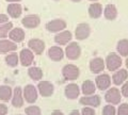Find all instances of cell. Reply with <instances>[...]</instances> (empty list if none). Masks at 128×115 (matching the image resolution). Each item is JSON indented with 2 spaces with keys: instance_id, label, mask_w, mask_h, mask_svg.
I'll return each mask as SVG.
<instances>
[{
  "instance_id": "8",
  "label": "cell",
  "mask_w": 128,
  "mask_h": 115,
  "mask_svg": "<svg viewBox=\"0 0 128 115\" xmlns=\"http://www.w3.org/2000/svg\"><path fill=\"white\" fill-rule=\"evenodd\" d=\"M79 104L86 107H92V108H97L102 104V98L98 95H94V96H84L79 99Z\"/></svg>"
},
{
  "instance_id": "37",
  "label": "cell",
  "mask_w": 128,
  "mask_h": 115,
  "mask_svg": "<svg viewBox=\"0 0 128 115\" xmlns=\"http://www.w3.org/2000/svg\"><path fill=\"white\" fill-rule=\"evenodd\" d=\"M8 20H9V17L6 14H0V25L8 22Z\"/></svg>"
},
{
  "instance_id": "31",
  "label": "cell",
  "mask_w": 128,
  "mask_h": 115,
  "mask_svg": "<svg viewBox=\"0 0 128 115\" xmlns=\"http://www.w3.org/2000/svg\"><path fill=\"white\" fill-rule=\"evenodd\" d=\"M25 113L26 115H42V111L36 106H30L26 108Z\"/></svg>"
},
{
  "instance_id": "42",
  "label": "cell",
  "mask_w": 128,
  "mask_h": 115,
  "mask_svg": "<svg viewBox=\"0 0 128 115\" xmlns=\"http://www.w3.org/2000/svg\"><path fill=\"white\" fill-rule=\"evenodd\" d=\"M73 2H79V1H81V0H72Z\"/></svg>"
},
{
  "instance_id": "43",
  "label": "cell",
  "mask_w": 128,
  "mask_h": 115,
  "mask_svg": "<svg viewBox=\"0 0 128 115\" xmlns=\"http://www.w3.org/2000/svg\"><path fill=\"white\" fill-rule=\"evenodd\" d=\"M90 1H97V0H90Z\"/></svg>"
},
{
  "instance_id": "19",
  "label": "cell",
  "mask_w": 128,
  "mask_h": 115,
  "mask_svg": "<svg viewBox=\"0 0 128 115\" xmlns=\"http://www.w3.org/2000/svg\"><path fill=\"white\" fill-rule=\"evenodd\" d=\"M48 57L54 62H59V61H61L64 57V51L62 50V48H60V47L54 46L48 50Z\"/></svg>"
},
{
  "instance_id": "32",
  "label": "cell",
  "mask_w": 128,
  "mask_h": 115,
  "mask_svg": "<svg viewBox=\"0 0 128 115\" xmlns=\"http://www.w3.org/2000/svg\"><path fill=\"white\" fill-rule=\"evenodd\" d=\"M102 115H116V109L113 105H107L102 109Z\"/></svg>"
},
{
  "instance_id": "24",
  "label": "cell",
  "mask_w": 128,
  "mask_h": 115,
  "mask_svg": "<svg viewBox=\"0 0 128 115\" xmlns=\"http://www.w3.org/2000/svg\"><path fill=\"white\" fill-rule=\"evenodd\" d=\"M13 91L9 85H1L0 86V100L1 101H9L12 98Z\"/></svg>"
},
{
  "instance_id": "2",
  "label": "cell",
  "mask_w": 128,
  "mask_h": 115,
  "mask_svg": "<svg viewBox=\"0 0 128 115\" xmlns=\"http://www.w3.org/2000/svg\"><path fill=\"white\" fill-rule=\"evenodd\" d=\"M22 95H24V99L28 104H34L38 97L36 88L32 84H28L22 89Z\"/></svg>"
},
{
  "instance_id": "22",
  "label": "cell",
  "mask_w": 128,
  "mask_h": 115,
  "mask_svg": "<svg viewBox=\"0 0 128 115\" xmlns=\"http://www.w3.org/2000/svg\"><path fill=\"white\" fill-rule=\"evenodd\" d=\"M8 13L11 17L18 18L22 13V7L19 3H11L8 6Z\"/></svg>"
},
{
  "instance_id": "14",
  "label": "cell",
  "mask_w": 128,
  "mask_h": 115,
  "mask_svg": "<svg viewBox=\"0 0 128 115\" xmlns=\"http://www.w3.org/2000/svg\"><path fill=\"white\" fill-rule=\"evenodd\" d=\"M34 60V54L30 49H22L19 54V61L22 66H30Z\"/></svg>"
},
{
  "instance_id": "16",
  "label": "cell",
  "mask_w": 128,
  "mask_h": 115,
  "mask_svg": "<svg viewBox=\"0 0 128 115\" xmlns=\"http://www.w3.org/2000/svg\"><path fill=\"white\" fill-rule=\"evenodd\" d=\"M105 69V61L102 58H94L90 62V70L93 74H99Z\"/></svg>"
},
{
  "instance_id": "6",
  "label": "cell",
  "mask_w": 128,
  "mask_h": 115,
  "mask_svg": "<svg viewBox=\"0 0 128 115\" xmlns=\"http://www.w3.org/2000/svg\"><path fill=\"white\" fill-rule=\"evenodd\" d=\"M38 91L43 97H50L54 92V86L49 81H41L38 84Z\"/></svg>"
},
{
  "instance_id": "40",
  "label": "cell",
  "mask_w": 128,
  "mask_h": 115,
  "mask_svg": "<svg viewBox=\"0 0 128 115\" xmlns=\"http://www.w3.org/2000/svg\"><path fill=\"white\" fill-rule=\"evenodd\" d=\"M6 1H9V2H18V1H20V0H6Z\"/></svg>"
},
{
  "instance_id": "36",
  "label": "cell",
  "mask_w": 128,
  "mask_h": 115,
  "mask_svg": "<svg viewBox=\"0 0 128 115\" xmlns=\"http://www.w3.org/2000/svg\"><path fill=\"white\" fill-rule=\"evenodd\" d=\"M8 112H9L8 107L3 104H0V115H6Z\"/></svg>"
},
{
  "instance_id": "23",
  "label": "cell",
  "mask_w": 128,
  "mask_h": 115,
  "mask_svg": "<svg viewBox=\"0 0 128 115\" xmlns=\"http://www.w3.org/2000/svg\"><path fill=\"white\" fill-rule=\"evenodd\" d=\"M81 91L84 96H90V95H93L96 91V85L94 84L93 81L91 80H86L82 83L81 86Z\"/></svg>"
},
{
  "instance_id": "11",
  "label": "cell",
  "mask_w": 128,
  "mask_h": 115,
  "mask_svg": "<svg viewBox=\"0 0 128 115\" xmlns=\"http://www.w3.org/2000/svg\"><path fill=\"white\" fill-rule=\"evenodd\" d=\"M28 46H29L30 50L32 52H34L35 54H42L44 49H45V43H44L42 39L40 38H32L28 43Z\"/></svg>"
},
{
  "instance_id": "25",
  "label": "cell",
  "mask_w": 128,
  "mask_h": 115,
  "mask_svg": "<svg viewBox=\"0 0 128 115\" xmlns=\"http://www.w3.org/2000/svg\"><path fill=\"white\" fill-rule=\"evenodd\" d=\"M102 13V6L99 3H93L89 7V15L92 18H99Z\"/></svg>"
},
{
  "instance_id": "10",
  "label": "cell",
  "mask_w": 128,
  "mask_h": 115,
  "mask_svg": "<svg viewBox=\"0 0 128 115\" xmlns=\"http://www.w3.org/2000/svg\"><path fill=\"white\" fill-rule=\"evenodd\" d=\"M91 33V28L88 23H79L75 30V35L76 38L79 41H83L90 36Z\"/></svg>"
},
{
  "instance_id": "30",
  "label": "cell",
  "mask_w": 128,
  "mask_h": 115,
  "mask_svg": "<svg viewBox=\"0 0 128 115\" xmlns=\"http://www.w3.org/2000/svg\"><path fill=\"white\" fill-rule=\"evenodd\" d=\"M13 28V23L12 22H6V23H2L0 25V38H6L8 37L10 31L12 30Z\"/></svg>"
},
{
  "instance_id": "17",
  "label": "cell",
  "mask_w": 128,
  "mask_h": 115,
  "mask_svg": "<svg viewBox=\"0 0 128 115\" xmlns=\"http://www.w3.org/2000/svg\"><path fill=\"white\" fill-rule=\"evenodd\" d=\"M128 78V71L126 69H120L115 71L114 75L112 76V82L115 85H121L127 80Z\"/></svg>"
},
{
  "instance_id": "5",
  "label": "cell",
  "mask_w": 128,
  "mask_h": 115,
  "mask_svg": "<svg viewBox=\"0 0 128 115\" xmlns=\"http://www.w3.org/2000/svg\"><path fill=\"white\" fill-rule=\"evenodd\" d=\"M11 102H12V106L14 108H22L25 104V99H24V95H22V89L20 86H17L15 88L13 91V95H12V98H11Z\"/></svg>"
},
{
  "instance_id": "20",
  "label": "cell",
  "mask_w": 128,
  "mask_h": 115,
  "mask_svg": "<svg viewBox=\"0 0 128 115\" xmlns=\"http://www.w3.org/2000/svg\"><path fill=\"white\" fill-rule=\"evenodd\" d=\"M9 37L15 43H20L25 39V32L20 28H14L10 31Z\"/></svg>"
},
{
  "instance_id": "38",
  "label": "cell",
  "mask_w": 128,
  "mask_h": 115,
  "mask_svg": "<svg viewBox=\"0 0 128 115\" xmlns=\"http://www.w3.org/2000/svg\"><path fill=\"white\" fill-rule=\"evenodd\" d=\"M51 115H64L63 112H61L60 110H54L52 113H51Z\"/></svg>"
},
{
  "instance_id": "34",
  "label": "cell",
  "mask_w": 128,
  "mask_h": 115,
  "mask_svg": "<svg viewBox=\"0 0 128 115\" xmlns=\"http://www.w3.org/2000/svg\"><path fill=\"white\" fill-rule=\"evenodd\" d=\"M81 115H96V114L92 107H84L81 110Z\"/></svg>"
},
{
  "instance_id": "33",
  "label": "cell",
  "mask_w": 128,
  "mask_h": 115,
  "mask_svg": "<svg viewBox=\"0 0 128 115\" xmlns=\"http://www.w3.org/2000/svg\"><path fill=\"white\" fill-rule=\"evenodd\" d=\"M116 115H128V104H123L120 106Z\"/></svg>"
},
{
  "instance_id": "18",
  "label": "cell",
  "mask_w": 128,
  "mask_h": 115,
  "mask_svg": "<svg viewBox=\"0 0 128 115\" xmlns=\"http://www.w3.org/2000/svg\"><path fill=\"white\" fill-rule=\"evenodd\" d=\"M17 49V45L12 41L8 39H0V53H8Z\"/></svg>"
},
{
  "instance_id": "39",
  "label": "cell",
  "mask_w": 128,
  "mask_h": 115,
  "mask_svg": "<svg viewBox=\"0 0 128 115\" xmlns=\"http://www.w3.org/2000/svg\"><path fill=\"white\" fill-rule=\"evenodd\" d=\"M70 115H80V113H79L78 110H74V111H72V112L70 113Z\"/></svg>"
},
{
  "instance_id": "41",
  "label": "cell",
  "mask_w": 128,
  "mask_h": 115,
  "mask_svg": "<svg viewBox=\"0 0 128 115\" xmlns=\"http://www.w3.org/2000/svg\"><path fill=\"white\" fill-rule=\"evenodd\" d=\"M125 64H126V67L128 68V58H127V60H126V63H125Z\"/></svg>"
},
{
  "instance_id": "4",
  "label": "cell",
  "mask_w": 128,
  "mask_h": 115,
  "mask_svg": "<svg viewBox=\"0 0 128 115\" xmlns=\"http://www.w3.org/2000/svg\"><path fill=\"white\" fill-rule=\"evenodd\" d=\"M105 100L110 105H118L122 100V94L116 88H111L105 94Z\"/></svg>"
},
{
  "instance_id": "7",
  "label": "cell",
  "mask_w": 128,
  "mask_h": 115,
  "mask_svg": "<svg viewBox=\"0 0 128 115\" xmlns=\"http://www.w3.org/2000/svg\"><path fill=\"white\" fill-rule=\"evenodd\" d=\"M95 85L96 88L100 91H106L110 88L111 85V78L109 75L107 74H102L98 75L95 79Z\"/></svg>"
},
{
  "instance_id": "15",
  "label": "cell",
  "mask_w": 128,
  "mask_h": 115,
  "mask_svg": "<svg viewBox=\"0 0 128 115\" xmlns=\"http://www.w3.org/2000/svg\"><path fill=\"white\" fill-rule=\"evenodd\" d=\"M40 22H41V19L38 15H28V16L24 17L22 20V23L26 28H29V29H33V28H36Z\"/></svg>"
},
{
  "instance_id": "1",
  "label": "cell",
  "mask_w": 128,
  "mask_h": 115,
  "mask_svg": "<svg viewBox=\"0 0 128 115\" xmlns=\"http://www.w3.org/2000/svg\"><path fill=\"white\" fill-rule=\"evenodd\" d=\"M62 75L65 80H70L74 81L76 79L79 78L80 70L76 65L73 64H67L62 68Z\"/></svg>"
},
{
  "instance_id": "13",
  "label": "cell",
  "mask_w": 128,
  "mask_h": 115,
  "mask_svg": "<svg viewBox=\"0 0 128 115\" xmlns=\"http://www.w3.org/2000/svg\"><path fill=\"white\" fill-rule=\"evenodd\" d=\"M64 94H65V97L67 99L74 100V99L78 98L79 94H80V89H79V86L76 84V83H70V84H67L65 86Z\"/></svg>"
},
{
  "instance_id": "45",
  "label": "cell",
  "mask_w": 128,
  "mask_h": 115,
  "mask_svg": "<svg viewBox=\"0 0 128 115\" xmlns=\"http://www.w3.org/2000/svg\"><path fill=\"white\" fill-rule=\"evenodd\" d=\"M19 115H20V114H19Z\"/></svg>"
},
{
  "instance_id": "9",
  "label": "cell",
  "mask_w": 128,
  "mask_h": 115,
  "mask_svg": "<svg viewBox=\"0 0 128 115\" xmlns=\"http://www.w3.org/2000/svg\"><path fill=\"white\" fill-rule=\"evenodd\" d=\"M65 54L67 59L70 60H77L79 59L80 54H81V48L77 43H70V44L66 47L65 49Z\"/></svg>"
},
{
  "instance_id": "27",
  "label": "cell",
  "mask_w": 128,
  "mask_h": 115,
  "mask_svg": "<svg viewBox=\"0 0 128 115\" xmlns=\"http://www.w3.org/2000/svg\"><path fill=\"white\" fill-rule=\"evenodd\" d=\"M105 17L108 20H114L118 16V10L114 4H108L105 7Z\"/></svg>"
},
{
  "instance_id": "21",
  "label": "cell",
  "mask_w": 128,
  "mask_h": 115,
  "mask_svg": "<svg viewBox=\"0 0 128 115\" xmlns=\"http://www.w3.org/2000/svg\"><path fill=\"white\" fill-rule=\"evenodd\" d=\"M72 33L70 31H62L54 36V42L59 45H66L72 39Z\"/></svg>"
},
{
  "instance_id": "26",
  "label": "cell",
  "mask_w": 128,
  "mask_h": 115,
  "mask_svg": "<svg viewBox=\"0 0 128 115\" xmlns=\"http://www.w3.org/2000/svg\"><path fill=\"white\" fill-rule=\"evenodd\" d=\"M28 76H29L32 80L40 81L43 78V70L40 67H30L28 69Z\"/></svg>"
},
{
  "instance_id": "12",
  "label": "cell",
  "mask_w": 128,
  "mask_h": 115,
  "mask_svg": "<svg viewBox=\"0 0 128 115\" xmlns=\"http://www.w3.org/2000/svg\"><path fill=\"white\" fill-rule=\"evenodd\" d=\"M66 28V22L63 19H54L49 22H47L46 25V29L49 32H60L63 31Z\"/></svg>"
},
{
  "instance_id": "28",
  "label": "cell",
  "mask_w": 128,
  "mask_h": 115,
  "mask_svg": "<svg viewBox=\"0 0 128 115\" xmlns=\"http://www.w3.org/2000/svg\"><path fill=\"white\" fill-rule=\"evenodd\" d=\"M116 49L122 57H128V39H121L118 43Z\"/></svg>"
},
{
  "instance_id": "44",
  "label": "cell",
  "mask_w": 128,
  "mask_h": 115,
  "mask_svg": "<svg viewBox=\"0 0 128 115\" xmlns=\"http://www.w3.org/2000/svg\"><path fill=\"white\" fill-rule=\"evenodd\" d=\"M56 1H58V0H56Z\"/></svg>"
},
{
  "instance_id": "29",
  "label": "cell",
  "mask_w": 128,
  "mask_h": 115,
  "mask_svg": "<svg viewBox=\"0 0 128 115\" xmlns=\"http://www.w3.org/2000/svg\"><path fill=\"white\" fill-rule=\"evenodd\" d=\"M6 63L8 66L10 67H16L19 63V57L17 53H10L6 57Z\"/></svg>"
},
{
  "instance_id": "35",
  "label": "cell",
  "mask_w": 128,
  "mask_h": 115,
  "mask_svg": "<svg viewBox=\"0 0 128 115\" xmlns=\"http://www.w3.org/2000/svg\"><path fill=\"white\" fill-rule=\"evenodd\" d=\"M121 94L123 95L124 97L128 98V81H125L122 85V89H121Z\"/></svg>"
},
{
  "instance_id": "3",
  "label": "cell",
  "mask_w": 128,
  "mask_h": 115,
  "mask_svg": "<svg viewBox=\"0 0 128 115\" xmlns=\"http://www.w3.org/2000/svg\"><path fill=\"white\" fill-rule=\"evenodd\" d=\"M105 63H106V66H107L108 70L114 71V70H118L120 67L122 66V59L116 53H110L106 58Z\"/></svg>"
}]
</instances>
